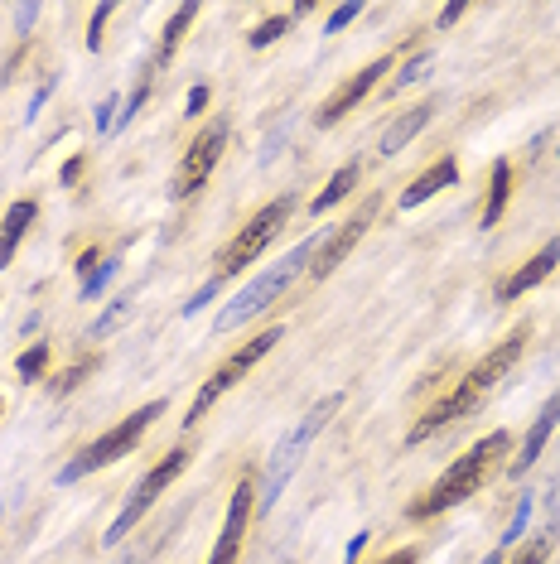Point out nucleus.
<instances>
[{"label": "nucleus", "mask_w": 560, "mask_h": 564, "mask_svg": "<svg viewBox=\"0 0 560 564\" xmlns=\"http://www.w3.org/2000/svg\"><path fill=\"white\" fill-rule=\"evenodd\" d=\"M430 116H435V107L425 102V107H411L406 116H396L392 126L382 131V155H396V150H406L411 140H416L425 126H430Z\"/></svg>", "instance_id": "18"}, {"label": "nucleus", "mask_w": 560, "mask_h": 564, "mask_svg": "<svg viewBox=\"0 0 560 564\" xmlns=\"http://www.w3.org/2000/svg\"><path fill=\"white\" fill-rule=\"evenodd\" d=\"M503 555H507V550H493V555H488V560H483V564H507Z\"/></svg>", "instance_id": "37"}, {"label": "nucleus", "mask_w": 560, "mask_h": 564, "mask_svg": "<svg viewBox=\"0 0 560 564\" xmlns=\"http://www.w3.org/2000/svg\"><path fill=\"white\" fill-rule=\"evenodd\" d=\"M112 111H116V97H107V102L97 107V126H102V131H112V126H116V116H112Z\"/></svg>", "instance_id": "31"}, {"label": "nucleus", "mask_w": 560, "mask_h": 564, "mask_svg": "<svg viewBox=\"0 0 560 564\" xmlns=\"http://www.w3.org/2000/svg\"><path fill=\"white\" fill-rule=\"evenodd\" d=\"M527 338H532V328L522 323V328H512V333H507V338H503V343H498L493 352H488V357H478L474 372L464 376V381H459V386L449 391L445 401H435V405H430V410H425V415L416 420V425H411L406 444H425L430 434H440L445 425L464 420V415H474L478 405L493 396V386H498V381H503L512 367H517V357L527 352Z\"/></svg>", "instance_id": "1"}, {"label": "nucleus", "mask_w": 560, "mask_h": 564, "mask_svg": "<svg viewBox=\"0 0 560 564\" xmlns=\"http://www.w3.org/2000/svg\"><path fill=\"white\" fill-rule=\"evenodd\" d=\"M285 29H290V15H271V20H261V25L247 34V44H252V49H266V44H276Z\"/></svg>", "instance_id": "22"}, {"label": "nucleus", "mask_w": 560, "mask_h": 564, "mask_svg": "<svg viewBox=\"0 0 560 564\" xmlns=\"http://www.w3.org/2000/svg\"><path fill=\"white\" fill-rule=\"evenodd\" d=\"M208 97H213V92H208V82H198V87H189V102H184V116H203V111H208Z\"/></svg>", "instance_id": "29"}, {"label": "nucleus", "mask_w": 560, "mask_h": 564, "mask_svg": "<svg viewBox=\"0 0 560 564\" xmlns=\"http://www.w3.org/2000/svg\"><path fill=\"white\" fill-rule=\"evenodd\" d=\"M112 10L116 5H97V10H92V25H87V49H92V54L102 49V29H107V20H112Z\"/></svg>", "instance_id": "27"}, {"label": "nucleus", "mask_w": 560, "mask_h": 564, "mask_svg": "<svg viewBox=\"0 0 560 564\" xmlns=\"http://www.w3.org/2000/svg\"><path fill=\"white\" fill-rule=\"evenodd\" d=\"M546 555H551V531H541L532 545H522V550L512 555V564H546Z\"/></svg>", "instance_id": "25"}, {"label": "nucleus", "mask_w": 560, "mask_h": 564, "mask_svg": "<svg viewBox=\"0 0 560 564\" xmlns=\"http://www.w3.org/2000/svg\"><path fill=\"white\" fill-rule=\"evenodd\" d=\"M252 511H256V487L237 483L232 502H227V521H223V531H218V545H213L208 564H237V555H242V536H247V526H252Z\"/></svg>", "instance_id": "11"}, {"label": "nucleus", "mask_w": 560, "mask_h": 564, "mask_svg": "<svg viewBox=\"0 0 560 564\" xmlns=\"http://www.w3.org/2000/svg\"><path fill=\"white\" fill-rule=\"evenodd\" d=\"M358 15H363V5H358V0H348V5H334V15H329V34H343V29L353 25V20H358Z\"/></svg>", "instance_id": "28"}, {"label": "nucleus", "mask_w": 560, "mask_h": 564, "mask_svg": "<svg viewBox=\"0 0 560 564\" xmlns=\"http://www.w3.org/2000/svg\"><path fill=\"white\" fill-rule=\"evenodd\" d=\"M189 458H194L189 449H174V454L160 458V463H155V468H150V473H145V478L136 483V492L126 497V507L116 511V521L107 526V536H102V540H107V545H121V540H126V531H131L140 516H145V511H150L169 492V483H174V478L189 468Z\"/></svg>", "instance_id": "8"}, {"label": "nucleus", "mask_w": 560, "mask_h": 564, "mask_svg": "<svg viewBox=\"0 0 560 564\" xmlns=\"http://www.w3.org/2000/svg\"><path fill=\"white\" fill-rule=\"evenodd\" d=\"M34 20H39V5H20V34H29Z\"/></svg>", "instance_id": "34"}, {"label": "nucleus", "mask_w": 560, "mask_h": 564, "mask_svg": "<svg viewBox=\"0 0 560 564\" xmlns=\"http://www.w3.org/2000/svg\"><path fill=\"white\" fill-rule=\"evenodd\" d=\"M507 198H512V164L493 160V174H488V203H483V217H478V227H483V232H493V227L503 222Z\"/></svg>", "instance_id": "17"}, {"label": "nucleus", "mask_w": 560, "mask_h": 564, "mask_svg": "<svg viewBox=\"0 0 560 564\" xmlns=\"http://www.w3.org/2000/svg\"><path fill=\"white\" fill-rule=\"evenodd\" d=\"M556 266H560V237H556L551 246H541V251H536L527 266L512 270L503 285H498V299L507 304V299H517V295H527V290H536V285H541V280H546V275H551Z\"/></svg>", "instance_id": "13"}, {"label": "nucleus", "mask_w": 560, "mask_h": 564, "mask_svg": "<svg viewBox=\"0 0 560 564\" xmlns=\"http://www.w3.org/2000/svg\"><path fill=\"white\" fill-rule=\"evenodd\" d=\"M34 217H39V203L34 198H20V203H10V213L0 222V270L15 261V251L25 242V232L34 227Z\"/></svg>", "instance_id": "15"}, {"label": "nucleus", "mask_w": 560, "mask_h": 564, "mask_svg": "<svg viewBox=\"0 0 560 564\" xmlns=\"http://www.w3.org/2000/svg\"><path fill=\"white\" fill-rule=\"evenodd\" d=\"M218 285H223V275H218V280H208V285H203V290H198V295L189 299V304H184V314H189V319H194L198 309H203V304H208V299L218 295Z\"/></svg>", "instance_id": "30"}, {"label": "nucleus", "mask_w": 560, "mask_h": 564, "mask_svg": "<svg viewBox=\"0 0 560 564\" xmlns=\"http://www.w3.org/2000/svg\"><path fill=\"white\" fill-rule=\"evenodd\" d=\"M507 454H512V434H507V430L483 434L469 454L454 458L445 473H440V478H435V483H430L416 502H411V521H430V516H440V511L459 507L464 497H474L478 487L488 483V473H493Z\"/></svg>", "instance_id": "2"}, {"label": "nucleus", "mask_w": 560, "mask_h": 564, "mask_svg": "<svg viewBox=\"0 0 560 564\" xmlns=\"http://www.w3.org/2000/svg\"><path fill=\"white\" fill-rule=\"evenodd\" d=\"M556 425H560V396H551V405H546V410H541V415L532 420V430H527L522 449H517V458H512V478H522L536 458H541V449H546V439H551V430H556Z\"/></svg>", "instance_id": "14"}, {"label": "nucleus", "mask_w": 560, "mask_h": 564, "mask_svg": "<svg viewBox=\"0 0 560 564\" xmlns=\"http://www.w3.org/2000/svg\"><path fill=\"white\" fill-rule=\"evenodd\" d=\"M290 213H295V198H271L261 213L247 217V227H242V232L227 242L223 261H218V266H223V275H242V270L252 266L256 256L276 242V232L285 227V222H290Z\"/></svg>", "instance_id": "7"}, {"label": "nucleus", "mask_w": 560, "mask_h": 564, "mask_svg": "<svg viewBox=\"0 0 560 564\" xmlns=\"http://www.w3.org/2000/svg\"><path fill=\"white\" fill-rule=\"evenodd\" d=\"M319 242H324V227L319 232H309L305 242L295 246L290 256H280L271 270H261L256 280H247L237 295H232V304H227L223 314H218V333H232V328H242L247 319H256V314H266L271 304H276L300 275L309 270V261H314V251H319Z\"/></svg>", "instance_id": "3"}, {"label": "nucleus", "mask_w": 560, "mask_h": 564, "mask_svg": "<svg viewBox=\"0 0 560 564\" xmlns=\"http://www.w3.org/2000/svg\"><path fill=\"white\" fill-rule=\"evenodd\" d=\"M430 63H435V54H430V49H420V54L411 58L406 68H396V82H392V87H411V82H420V73H425Z\"/></svg>", "instance_id": "26"}, {"label": "nucleus", "mask_w": 560, "mask_h": 564, "mask_svg": "<svg viewBox=\"0 0 560 564\" xmlns=\"http://www.w3.org/2000/svg\"><path fill=\"white\" fill-rule=\"evenodd\" d=\"M223 150H227V121H208V126L189 140L184 160L174 169V188H169V193H174V198H194L198 188L208 184V174L218 169Z\"/></svg>", "instance_id": "9"}, {"label": "nucleus", "mask_w": 560, "mask_h": 564, "mask_svg": "<svg viewBox=\"0 0 560 564\" xmlns=\"http://www.w3.org/2000/svg\"><path fill=\"white\" fill-rule=\"evenodd\" d=\"M78 174H83V155H73V160L63 164V184H78Z\"/></svg>", "instance_id": "33"}, {"label": "nucleus", "mask_w": 560, "mask_h": 564, "mask_svg": "<svg viewBox=\"0 0 560 564\" xmlns=\"http://www.w3.org/2000/svg\"><path fill=\"white\" fill-rule=\"evenodd\" d=\"M527 521H532V497H522V502H517V511H512V526H507V536H503V550H512V545L522 540Z\"/></svg>", "instance_id": "24"}, {"label": "nucleus", "mask_w": 560, "mask_h": 564, "mask_svg": "<svg viewBox=\"0 0 560 564\" xmlns=\"http://www.w3.org/2000/svg\"><path fill=\"white\" fill-rule=\"evenodd\" d=\"M160 415H165V401H150V405H140V410H131V415H126V420H116L107 434H97V439H92V444H87L73 463H63V468H58V483L68 487V483H78V478H87V473H97V468L116 463V458H126L140 439H145V430H150Z\"/></svg>", "instance_id": "5"}, {"label": "nucleus", "mask_w": 560, "mask_h": 564, "mask_svg": "<svg viewBox=\"0 0 560 564\" xmlns=\"http://www.w3.org/2000/svg\"><path fill=\"white\" fill-rule=\"evenodd\" d=\"M363 545H367V536H353V540H348V564H358V555H363Z\"/></svg>", "instance_id": "36"}, {"label": "nucleus", "mask_w": 560, "mask_h": 564, "mask_svg": "<svg viewBox=\"0 0 560 564\" xmlns=\"http://www.w3.org/2000/svg\"><path fill=\"white\" fill-rule=\"evenodd\" d=\"M194 15H198V5H194V0H184V5L174 10V20L165 25V34H160V44H155V58H150V73H155V68H165L169 58H174V49H179V39H184V29L194 25Z\"/></svg>", "instance_id": "20"}, {"label": "nucleus", "mask_w": 560, "mask_h": 564, "mask_svg": "<svg viewBox=\"0 0 560 564\" xmlns=\"http://www.w3.org/2000/svg\"><path fill=\"white\" fill-rule=\"evenodd\" d=\"M358 184H363V164H358V160H353V164H343V169H338L334 179H329V184H324L319 193H314L309 213H314V217H324L329 208H338V203H343V198H348V193H353Z\"/></svg>", "instance_id": "19"}, {"label": "nucleus", "mask_w": 560, "mask_h": 564, "mask_svg": "<svg viewBox=\"0 0 560 564\" xmlns=\"http://www.w3.org/2000/svg\"><path fill=\"white\" fill-rule=\"evenodd\" d=\"M49 367V343H34L29 352H20V362H15V372L25 376V381H39Z\"/></svg>", "instance_id": "21"}, {"label": "nucleus", "mask_w": 560, "mask_h": 564, "mask_svg": "<svg viewBox=\"0 0 560 564\" xmlns=\"http://www.w3.org/2000/svg\"><path fill=\"white\" fill-rule=\"evenodd\" d=\"M382 73H392V54L372 58V63H367V68H358L353 78H343V82H338L334 92L324 97V107H319V116H314V121H319V131H329V126H338V121H343L348 111L358 107V102H363V97L372 92V87H377V82H382Z\"/></svg>", "instance_id": "10"}, {"label": "nucleus", "mask_w": 560, "mask_h": 564, "mask_svg": "<svg viewBox=\"0 0 560 564\" xmlns=\"http://www.w3.org/2000/svg\"><path fill=\"white\" fill-rule=\"evenodd\" d=\"M382 564H420V550H411V545H406V550H392Z\"/></svg>", "instance_id": "32"}, {"label": "nucleus", "mask_w": 560, "mask_h": 564, "mask_svg": "<svg viewBox=\"0 0 560 564\" xmlns=\"http://www.w3.org/2000/svg\"><path fill=\"white\" fill-rule=\"evenodd\" d=\"M372 227V203H367L358 217H348L343 227H334V232H324V242H319V251H314V261H309V275L314 280H329L338 270V261L353 251V246L363 242V232Z\"/></svg>", "instance_id": "12"}, {"label": "nucleus", "mask_w": 560, "mask_h": 564, "mask_svg": "<svg viewBox=\"0 0 560 564\" xmlns=\"http://www.w3.org/2000/svg\"><path fill=\"white\" fill-rule=\"evenodd\" d=\"M0 410H5V401H0Z\"/></svg>", "instance_id": "38"}, {"label": "nucleus", "mask_w": 560, "mask_h": 564, "mask_svg": "<svg viewBox=\"0 0 560 564\" xmlns=\"http://www.w3.org/2000/svg\"><path fill=\"white\" fill-rule=\"evenodd\" d=\"M338 405H343V396H324L319 405H309L305 415H300V425L290 434H280V444L271 449V458H266V473H261V487H256V511H271L276 507V497L290 487V478H295V468H300V458L309 454V444L319 439V430L329 425L338 415Z\"/></svg>", "instance_id": "4"}, {"label": "nucleus", "mask_w": 560, "mask_h": 564, "mask_svg": "<svg viewBox=\"0 0 560 564\" xmlns=\"http://www.w3.org/2000/svg\"><path fill=\"white\" fill-rule=\"evenodd\" d=\"M276 343H280V328H266L261 338H252V343H242V348L232 352V357H227L223 367H218V372H213V376H208V381H203V391H198V396H194V405H189V415H184V430H194L198 420H203V415H208L213 405L223 401L227 391H232V386H237L242 376L252 372L256 362H261L266 352L276 348Z\"/></svg>", "instance_id": "6"}, {"label": "nucleus", "mask_w": 560, "mask_h": 564, "mask_svg": "<svg viewBox=\"0 0 560 564\" xmlns=\"http://www.w3.org/2000/svg\"><path fill=\"white\" fill-rule=\"evenodd\" d=\"M459 15H464V5H459V0H454V5H445V10H440V25H454V20H459Z\"/></svg>", "instance_id": "35"}, {"label": "nucleus", "mask_w": 560, "mask_h": 564, "mask_svg": "<svg viewBox=\"0 0 560 564\" xmlns=\"http://www.w3.org/2000/svg\"><path fill=\"white\" fill-rule=\"evenodd\" d=\"M454 179H459V164L445 155V160H435V164H430V169H425V174L416 179V184H411L406 193H401V198H396V208H420L425 198H435V193L454 188Z\"/></svg>", "instance_id": "16"}, {"label": "nucleus", "mask_w": 560, "mask_h": 564, "mask_svg": "<svg viewBox=\"0 0 560 564\" xmlns=\"http://www.w3.org/2000/svg\"><path fill=\"white\" fill-rule=\"evenodd\" d=\"M112 275H116V261H97V266L83 275V299H97L107 285H112Z\"/></svg>", "instance_id": "23"}]
</instances>
